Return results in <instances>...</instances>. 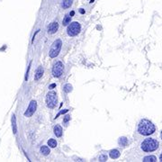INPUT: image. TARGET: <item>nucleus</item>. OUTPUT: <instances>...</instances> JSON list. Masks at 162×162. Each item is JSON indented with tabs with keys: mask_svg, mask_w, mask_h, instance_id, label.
<instances>
[{
	"mask_svg": "<svg viewBox=\"0 0 162 162\" xmlns=\"http://www.w3.org/2000/svg\"><path fill=\"white\" fill-rule=\"evenodd\" d=\"M61 47H62V41L61 39H57L56 41H54L50 49V51H49V55L50 58H56L61 52Z\"/></svg>",
	"mask_w": 162,
	"mask_h": 162,
	"instance_id": "3",
	"label": "nucleus"
},
{
	"mask_svg": "<svg viewBox=\"0 0 162 162\" xmlns=\"http://www.w3.org/2000/svg\"><path fill=\"white\" fill-rule=\"evenodd\" d=\"M43 73H44V69H43V67L40 66V67L36 69V71H35L34 79L35 80H39L40 78H41V77L43 76Z\"/></svg>",
	"mask_w": 162,
	"mask_h": 162,
	"instance_id": "9",
	"label": "nucleus"
},
{
	"mask_svg": "<svg viewBox=\"0 0 162 162\" xmlns=\"http://www.w3.org/2000/svg\"><path fill=\"white\" fill-rule=\"evenodd\" d=\"M63 90L66 92V93H69L72 91V86L70 84H66L63 87Z\"/></svg>",
	"mask_w": 162,
	"mask_h": 162,
	"instance_id": "19",
	"label": "nucleus"
},
{
	"mask_svg": "<svg viewBox=\"0 0 162 162\" xmlns=\"http://www.w3.org/2000/svg\"><path fill=\"white\" fill-rule=\"evenodd\" d=\"M143 161L144 162H155L157 161V158L155 156H146L143 158Z\"/></svg>",
	"mask_w": 162,
	"mask_h": 162,
	"instance_id": "17",
	"label": "nucleus"
},
{
	"mask_svg": "<svg viewBox=\"0 0 162 162\" xmlns=\"http://www.w3.org/2000/svg\"><path fill=\"white\" fill-rule=\"evenodd\" d=\"M64 72V65L61 61H56L52 67V75L55 78L61 77Z\"/></svg>",
	"mask_w": 162,
	"mask_h": 162,
	"instance_id": "6",
	"label": "nucleus"
},
{
	"mask_svg": "<svg viewBox=\"0 0 162 162\" xmlns=\"http://www.w3.org/2000/svg\"><path fill=\"white\" fill-rule=\"evenodd\" d=\"M159 143L157 140L153 138H147L142 141L140 148L145 152H152L158 149Z\"/></svg>",
	"mask_w": 162,
	"mask_h": 162,
	"instance_id": "2",
	"label": "nucleus"
},
{
	"mask_svg": "<svg viewBox=\"0 0 162 162\" xmlns=\"http://www.w3.org/2000/svg\"><path fill=\"white\" fill-rule=\"evenodd\" d=\"M80 31H81V25L78 22H73V23H71V24H69L68 25L67 32L69 36L71 37L77 36L80 32Z\"/></svg>",
	"mask_w": 162,
	"mask_h": 162,
	"instance_id": "5",
	"label": "nucleus"
},
{
	"mask_svg": "<svg viewBox=\"0 0 162 162\" xmlns=\"http://www.w3.org/2000/svg\"><path fill=\"white\" fill-rule=\"evenodd\" d=\"M31 66H32V61H30V63H29L28 69H27V71H26V74H25V81H27V79H28V77H29V71H30Z\"/></svg>",
	"mask_w": 162,
	"mask_h": 162,
	"instance_id": "21",
	"label": "nucleus"
},
{
	"mask_svg": "<svg viewBox=\"0 0 162 162\" xmlns=\"http://www.w3.org/2000/svg\"><path fill=\"white\" fill-rule=\"evenodd\" d=\"M57 141L56 140H54V139H50V140H48V146L50 148H56L57 147Z\"/></svg>",
	"mask_w": 162,
	"mask_h": 162,
	"instance_id": "18",
	"label": "nucleus"
},
{
	"mask_svg": "<svg viewBox=\"0 0 162 162\" xmlns=\"http://www.w3.org/2000/svg\"><path fill=\"white\" fill-rule=\"evenodd\" d=\"M159 159H160V161H162V153L160 154V156H159Z\"/></svg>",
	"mask_w": 162,
	"mask_h": 162,
	"instance_id": "27",
	"label": "nucleus"
},
{
	"mask_svg": "<svg viewBox=\"0 0 162 162\" xmlns=\"http://www.w3.org/2000/svg\"><path fill=\"white\" fill-rule=\"evenodd\" d=\"M68 111H69V110H68V109H64V110L61 111V112L59 113L58 115H56V117H55V118H58V117H59V116H60V115H63V114H66V113H67V112H68Z\"/></svg>",
	"mask_w": 162,
	"mask_h": 162,
	"instance_id": "22",
	"label": "nucleus"
},
{
	"mask_svg": "<svg viewBox=\"0 0 162 162\" xmlns=\"http://www.w3.org/2000/svg\"><path fill=\"white\" fill-rule=\"evenodd\" d=\"M40 150H41V153L42 154L43 156H48L50 153V149L48 146H41Z\"/></svg>",
	"mask_w": 162,
	"mask_h": 162,
	"instance_id": "14",
	"label": "nucleus"
},
{
	"mask_svg": "<svg viewBox=\"0 0 162 162\" xmlns=\"http://www.w3.org/2000/svg\"><path fill=\"white\" fill-rule=\"evenodd\" d=\"M59 30V24L58 22H52L51 24L49 25L48 27V33L50 34H53L55 32H57V31Z\"/></svg>",
	"mask_w": 162,
	"mask_h": 162,
	"instance_id": "8",
	"label": "nucleus"
},
{
	"mask_svg": "<svg viewBox=\"0 0 162 162\" xmlns=\"http://www.w3.org/2000/svg\"><path fill=\"white\" fill-rule=\"evenodd\" d=\"M161 139H162V132H161Z\"/></svg>",
	"mask_w": 162,
	"mask_h": 162,
	"instance_id": "29",
	"label": "nucleus"
},
{
	"mask_svg": "<svg viewBox=\"0 0 162 162\" xmlns=\"http://www.w3.org/2000/svg\"><path fill=\"white\" fill-rule=\"evenodd\" d=\"M54 87H56V84H51L49 86V89H53Z\"/></svg>",
	"mask_w": 162,
	"mask_h": 162,
	"instance_id": "25",
	"label": "nucleus"
},
{
	"mask_svg": "<svg viewBox=\"0 0 162 162\" xmlns=\"http://www.w3.org/2000/svg\"><path fill=\"white\" fill-rule=\"evenodd\" d=\"M53 132L54 134L56 135V137H61L62 136V128H61V125H59V124H56V125L54 126L53 128Z\"/></svg>",
	"mask_w": 162,
	"mask_h": 162,
	"instance_id": "10",
	"label": "nucleus"
},
{
	"mask_svg": "<svg viewBox=\"0 0 162 162\" xmlns=\"http://www.w3.org/2000/svg\"><path fill=\"white\" fill-rule=\"evenodd\" d=\"M57 103H58V96H57L56 92L50 91L46 95V104L50 109H53L56 107Z\"/></svg>",
	"mask_w": 162,
	"mask_h": 162,
	"instance_id": "4",
	"label": "nucleus"
},
{
	"mask_svg": "<svg viewBox=\"0 0 162 162\" xmlns=\"http://www.w3.org/2000/svg\"><path fill=\"white\" fill-rule=\"evenodd\" d=\"M71 6H72V0H62L61 7H62L64 9L69 8Z\"/></svg>",
	"mask_w": 162,
	"mask_h": 162,
	"instance_id": "15",
	"label": "nucleus"
},
{
	"mask_svg": "<svg viewBox=\"0 0 162 162\" xmlns=\"http://www.w3.org/2000/svg\"><path fill=\"white\" fill-rule=\"evenodd\" d=\"M71 18H72V16H71V15H70V14H67V15H65L64 18H63V21H62L63 25L66 26V25H68V24H70V22H71Z\"/></svg>",
	"mask_w": 162,
	"mask_h": 162,
	"instance_id": "11",
	"label": "nucleus"
},
{
	"mask_svg": "<svg viewBox=\"0 0 162 162\" xmlns=\"http://www.w3.org/2000/svg\"><path fill=\"white\" fill-rule=\"evenodd\" d=\"M156 131V127L149 120L142 119L140 120L138 125V132L143 136H149L153 134Z\"/></svg>",
	"mask_w": 162,
	"mask_h": 162,
	"instance_id": "1",
	"label": "nucleus"
},
{
	"mask_svg": "<svg viewBox=\"0 0 162 162\" xmlns=\"http://www.w3.org/2000/svg\"><path fill=\"white\" fill-rule=\"evenodd\" d=\"M109 154H110L111 158H114V159H116V158H118L119 157H120V155H121V153H120V151H119L118 149H112Z\"/></svg>",
	"mask_w": 162,
	"mask_h": 162,
	"instance_id": "13",
	"label": "nucleus"
},
{
	"mask_svg": "<svg viewBox=\"0 0 162 162\" xmlns=\"http://www.w3.org/2000/svg\"><path fill=\"white\" fill-rule=\"evenodd\" d=\"M79 12H80V14H85V10H83V9H80Z\"/></svg>",
	"mask_w": 162,
	"mask_h": 162,
	"instance_id": "26",
	"label": "nucleus"
},
{
	"mask_svg": "<svg viewBox=\"0 0 162 162\" xmlns=\"http://www.w3.org/2000/svg\"><path fill=\"white\" fill-rule=\"evenodd\" d=\"M94 2V0H90V3H93Z\"/></svg>",
	"mask_w": 162,
	"mask_h": 162,
	"instance_id": "28",
	"label": "nucleus"
},
{
	"mask_svg": "<svg viewBox=\"0 0 162 162\" xmlns=\"http://www.w3.org/2000/svg\"><path fill=\"white\" fill-rule=\"evenodd\" d=\"M39 31H40V30H37V31H36V32H35V33H34V35H33V37H32V42H33V41H34V39H35V36H36V34H37V33H38V32H39Z\"/></svg>",
	"mask_w": 162,
	"mask_h": 162,
	"instance_id": "24",
	"label": "nucleus"
},
{
	"mask_svg": "<svg viewBox=\"0 0 162 162\" xmlns=\"http://www.w3.org/2000/svg\"><path fill=\"white\" fill-rule=\"evenodd\" d=\"M118 142L122 147H125L126 145L128 144V139L126 137H121V138L119 139Z\"/></svg>",
	"mask_w": 162,
	"mask_h": 162,
	"instance_id": "16",
	"label": "nucleus"
},
{
	"mask_svg": "<svg viewBox=\"0 0 162 162\" xmlns=\"http://www.w3.org/2000/svg\"><path fill=\"white\" fill-rule=\"evenodd\" d=\"M36 109H37V102L35 101V100H32V101L30 102V104H29L27 110L24 112V116L31 117L35 113Z\"/></svg>",
	"mask_w": 162,
	"mask_h": 162,
	"instance_id": "7",
	"label": "nucleus"
},
{
	"mask_svg": "<svg viewBox=\"0 0 162 162\" xmlns=\"http://www.w3.org/2000/svg\"><path fill=\"white\" fill-rule=\"evenodd\" d=\"M98 159H99V161H106L107 160V155L106 154H101Z\"/></svg>",
	"mask_w": 162,
	"mask_h": 162,
	"instance_id": "20",
	"label": "nucleus"
},
{
	"mask_svg": "<svg viewBox=\"0 0 162 162\" xmlns=\"http://www.w3.org/2000/svg\"><path fill=\"white\" fill-rule=\"evenodd\" d=\"M12 128H13V132L14 134L17 133V125H16V118H15V115H12Z\"/></svg>",
	"mask_w": 162,
	"mask_h": 162,
	"instance_id": "12",
	"label": "nucleus"
},
{
	"mask_svg": "<svg viewBox=\"0 0 162 162\" xmlns=\"http://www.w3.org/2000/svg\"><path fill=\"white\" fill-rule=\"evenodd\" d=\"M70 120V116L69 115H66V116L64 117V119H63V123H68V122Z\"/></svg>",
	"mask_w": 162,
	"mask_h": 162,
	"instance_id": "23",
	"label": "nucleus"
}]
</instances>
